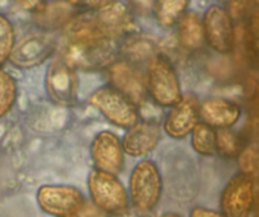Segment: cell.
<instances>
[{
  "label": "cell",
  "mask_w": 259,
  "mask_h": 217,
  "mask_svg": "<svg viewBox=\"0 0 259 217\" xmlns=\"http://www.w3.org/2000/svg\"><path fill=\"white\" fill-rule=\"evenodd\" d=\"M60 54L75 70L108 67L113 62V38L102 26L97 13L85 12L69 21L65 28V46Z\"/></svg>",
  "instance_id": "obj_1"
},
{
  "label": "cell",
  "mask_w": 259,
  "mask_h": 217,
  "mask_svg": "<svg viewBox=\"0 0 259 217\" xmlns=\"http://www.w3.org/2000/svg\"><path fill=\"white\" fill-rule=\"evenodd\" d=\"M128 192L131 203L138 211L155 208L163 193V179L153 160L144 159L134 166L128 178Z\"/></svg>",
  "instance_id": "obj_2"
},
{
  "label": "cell",
  "mask_w": 259,
  "mask_h": 217,
  "mask_svg": "<svg viewBox=\"0 0 259 217\" xmlns=\"http://www.w3.org/2000/svg\"><path fill=\"white\" fill-rule=\"evenodd\" d=\"M145 83L148 94L158 106L173 107L183 96L176 69L161 55H156L148 62Z\"/></svg>",
  "instance_id": "obj_3"
},
{
  "label": "cell",
  "mask_w": 259,
  "mask_h": 217,
  "mask_svg": "<svg viewBox=\"0 0 259 217\" xmlns=\"http://www.w3.org/2000/svg\"><path fill=\"white\" fill-rule=\"evenodd\" d=\"M88 103L112 124L131 128L140 121L139 107L113 86L103 85L89 96Z\"/></svg>",
  "instance_id": "obj_4"
},
{
  "label": "cell",
  "mask_w": 259,
  "mask_h": 217,
  "mask_svg": "<svg viewBox=\"0 0 259 217\" xmlns=\"http://www.w3.org/2000/svg\"><path fill=\"white\" fill-rule=\"evenodd\" d=\"M88 191L101 211L119 214L128 209V193L116 176L94 168L88 176Z\"/></svg>",
  "instance_id": "obj_5"
},
{
  "label": "cell",
  "mask_w": 259,
  "mask_h": 217,
  "mask_svg": "<svg viewBox=\"0 0 259 217\" xmlns=\"http://www.w3.org/2000/svg\"><path fill=\"white\" fill-rule=\"evenodd\" d=\"M78 86L75 69L59 52L50 62L45 75L47 96L59 106H74L78 99Z\"/></svg>",
  "instance_id": "obj_6"
},
{
  "label": "cell",
  "mask_w": 259,
  "mask_h": 217,
  "mask_svg": "<svg viewBox=\"0 0 259 217\" xmlns=\"http://www.w3.org/2000/svg\"><path fill=\"white\" fill-rule=\"evenodd\" d=\"M39 208L50 216H79L85 199L78 188L64 184H47L39 187L36 194Z\"/></svg>",
  "instance_id": "obj_7"
},
{
  "label": "cell",
  "mask_w": 259,
  "mask_h": 217,
  "mask_svg": "<svg viewBox=\"0 0 259 217\" xmlns=\"http://www.w3.org/2000/svg\"><path fill=\"white\" fill-rule=\"evenodd\" d=\"M255 203L254 179L244 173L235 174L221 192V213L225 217H249Z\"/></svg>",
  "instance_id": "obj_8"
},
{
  "label": "cell",
  "mask_w": 259,
  "mask_h": 217,
  "mask_svg": "<svg viewBox=\"0 0 259 217\" xmlns=\"http://www.w3.org/2000/svg\"><path fill=\"white\" fill-rule=\"evenodd\" d=\"M205 42L219 54H230L235 45L233 17L220 6H211L202 17Z\"/></svg>",
  "instance_id": "obj_9"
},
{
  "label": "cell",
  "mask_w": 259,
  "mask_h": 217,
  "mask_svg": "<svg viewBox=\"0 0 259 217\" xmlns=\"http://www.w3.org/2000/svg\"><path fill=\"white\" fill-rule=\"evenodd\" d=\"M56 49L57 39L52 34H29L16 45L9 61L19 69H32L49 60Z\"/></svg>",
  "instance_id": "obj_10"
},
{
  "label": "cell",
  "mask_w": 259,
  "mask_h": 217,
  "mask_svg": "<svg viewBox=\"0 0 259 217\" xmlns=\"http://www.w3.org/2000/svg\"><path fill=\"white\" fill-rule=\"evenodd\" d=\"M91 156L96 169L112 176H118L123 170L124 151L122 141L111 131H101L91 144Z\"/></svg>",
  "instance_id": "obj_11"
},
{
  "label": "cell",
  "mask_w": 259,
  "mask_h": 217,
  "mask_svg": "<svg viewBox=\"0 0 259 217\" xmlns=\"http://www.w3.org/2000/svg\"><path fill=\"white\" fill-rule=\"evenodd\" d=\"M200 101L193 93H187L171 107L164 121V131L171 139L181 140L192 134L200 123Z\"/></svg>",
  "instance_id": "obj_12"
},
{
  "label": "cell",
  "mask_w": 259,
  "mask_h": 217,
  "mask_svg": "<svg viewBox=\"0 0 259 217\" xmlns=\"http://www.w3.org/2000/svg\"><path fill=\"white\" fill-rule=\"evenodd\" d=\"M109 85L113 86L136 106L143 103L148 96L145 76L140 70L126 60H117L108 66Z\"/></svg>",
  "instance_id": "obj_13"
},
{
  "label": "cell",
  "mask_w": 259,
  "mask_h": 217,
  "mask_svg": "<svg viewBox=\"0 0 259 217\" xmlns=\"http://www.w3.org/2000/svg\"><path fill=\"white\" fill-rule=\"evenodd\" d=\"M161 139V128L159 122L154 119L139 121L135 126L128 128L122 137V148L124 154L140 158L150 154L158 146Z\"/></svg>",
  "instance_id": "obj_14"
},
{
  "label": "cell",
  "mask_w": 259,
  "mask_h": 217,
  "mask_svg": "<svg viewBox=\"0 0 259 217\" xmlns=\"http://www.w3.org/2000/svg\"><path fill=\"white\" fill-rule=\"evenodd\" d=\"M241 116V108L223 98H208L200 106V119L213 129L231 128Z\"/></svg>",
  "instance_id": "obj_15"
},
{
  "label": "cell",
  "mask_w": 259,
  "mask_h": 217,
  "mask_svg": "<svg viewBox=\"0 0 259 217\" xmlns=\"http://www.w3.org/2000/svg\"><path fill=\"white\" fill-rule=\"evenodd\" d=\"M178 39L182 47L196 51L205 44L202 17L193 11H187L178 22Z\"/></svg>",
  "instance_id": "obj_16"
},
{
  "label": "cell",
  "mask_w": 259,
  "mask_h": 217,
  "mask_svg": "<svg viewBox=\"0 0 259 217\" xmlns=\"http://www.w3.org/2000/svg\"><path fill=\"white\" fill-rule=\"evenodd\" d=\"M97 16L112 38L126 31L131 24V16L123 3L106 2L104 6L98 9Z\"/></svg>",
  "instance_id": "obj_17"
},
{
  "label": "cell",
  "mask_w": 259,
  "mask_h": 217,
  "mask_svg": "<svg viewBox=\"0 0 259 217\" xmlns=\"http://www.w3.org/2000/svg\"><path fill=\"white\" fill-rule=\"evenodd\" d=\"M121 52L126 61H150L158 54V44L155 39L143 34H130L121 45Z\"/></svg>",
  "instance_id": "obj_18"
},
{
  "label": "cell",
  "mask_w": 259,
  "mask_h": 217,
  "mask_svg": "<svg viewBox=\"0 0 259 217\" xmlns=\"http://www.w3.org/2000/svg\"><path fill=\"white\" fill-rule=\"evenodd\" d=\"M245 150V141L231 128L216 129V154L225 159H235Z\"/></svg>",
  "instance_id": "obj_19"
},
{
  "label": "cell",
  "mask_w": 259,
  "mask_h": 217,
  "mask_svg": "<svg viewBox=\"0 0 259 217\" xmlns=\"http://www.w3.org/2000/svg\"><path fill=\"white\" fill-rule=\"evenodd\" d=\"M188 2L179 0V2H155L154 3V14L160 24L164 28L173 27L174 24H178L179 19L182 18L187 12Z\"/></svg>",
  "instance_id": "obj_20"
},
{
  "label": "cell",
  "mask_w": 259,
  "mask_h": 217,
  "mask_svg": "<svg viewBox=\"0 0 259 217\" xmlns=\"http://www.w3.org/2000/svg\"><path fill=\"white\" fill-rule=\"evenodd\" d=\"M191 145L193 150L203 156L216 154V129L200 122L191 134Z\"/></svg>",
  "instance_id": "obj_21"
},
{
  "label": "cell",
  "mask_w": 259,
  "mask_h": 217,
  "mask_svg": "<svg viewBox=\"0 0 259 217\" xmlns=\"http://www.w3.org/2000/svg\"><path fill=\"white\" fill-rule=\"evenodd\" d=\"M18 97L17 81L8 71L0 67V118L6 117L14 107Z\"/></svg>",
  "instance_id": "obj_22"
},
{
  "label": "cell",
  "mask_w": 259,
  "mask_h": 217,
  "mask_svg": "<svg viewBox=\"0 0 259 217\" xmlns=\"http://www.w3.org/2000/svg\"><path fill=\"white\" fill-rule=\"evenodd\" d=\"M16 47V32L6 14L0 13V67L9 61Z\"/></svg>",
  "instance_id": "obj_23"
},
{
  "label": "cell",
  "mask_w": 259,
  "mask_h": 217,
  "mask_svg": "<svg viewBox=\"0 0 259 217\" xmlns=\"http://www.w3.org/2000/svg\"><path fill=\"white\" fill-rule=\"evenodd\" d=\"M245 47L251 61L259 64V11L251 13L246 22Z\"/></svg>",
  "instance_id": "obj_24"
},
{
  "label": "cell",
  "mask_w": 259,
  "mask_h": 217,
  "mask_svg": "<svg viewBox=\"0 0 259 217\" xmlns=\"http://www.w3.org/2000/svg\"><path fill=\"white\" fill-rule=\"evenodd\" d=\"M241 173L248 174L253 178L254 176H259V150L254 148L245 149L240 156Z\"/></svg>",
  "instance_id": "obj_25"
},
{
  "label": "cell",
  "mask_w": 259,
  "mask_h": 217,
  "mask_svg": "<svg viewBox=\"0 0 259 217\" xmlns=\"http://www.w3.org/2000/svg\"><path fill=\"white\" fill-rule=\"evenodd\" d=\"M249 114H250V123L254 128L259 129V94H256L250 101V108H249Z\"/></svg>",
  "instance_id": "obj_26"
},
{
  "label": "cell",
  "mask_w": 259,
  "mask_h": 217,
  "mask_svg": "<svg viewBox=\"0 0 259 217\" xmlns=\"http://www.w3.org/2000/svg\"><path fill=\"white\" fill-rule=\"evenodd\" d=\"M189 217H225L221 212L206 208V207H194L189 213Z\"/></svg>",
  "instance_id": "obj_27"
},
{
  "label": "cell",
  "mask_w": 259,
  "mask_h": 217,
  "mask_svg": "<svg viewBox=\"0 0 259 217\" xmlns=\"http://www.w3.org/2000/svg\"><path fill=\"white\" fill-rule=\"evenodd\" d=\"M254 211H255V216L259 217V193L255 196V203H254Z\"/></svg>",
  "instance_id": "obj_28"
},
{
  "label": "cell",
  "mask_w": 259,
  "mask_h": 217,
  "mask_svg": "<svg viewBox=\"0 0 259 217\" xmlns=\"http://www.w3.org/2000/svg\"><path fill=\"white\" fill-rule=\"evenodd\" d=\"M161 217H183V216L179 213H176V212H165Z\"/></svg>",
  "instance_id": "obj_29"
},
{
  "label": "cell",
  "mask_w": 259,
  "mask_h": 217,
  "mask_svg": "<svg viewBox=\"0 0 259 217\" xmlns=\"http://www.w3.org/2000/svg\"><path fill=\"white\" fill-rule=\"evenodd\" d=\"M69 217H79V216H69Z\"/></svg>",
  "instance_id": "obj_30"
},
{
  "label": "cell",
  "mask_w": 259,
  "mask_h": 217,
  "mask_svg": "<svg viewBox=\"0 0 259 217\" xmlns=\"http://www.w3.org/2000/svg\"><path fill=\"white\" fill-rule=\"evenodd\" d=\"M258 150H259V145H258Z\"/></svg>",
  "instance_id": "obj_31"
}]
</instances>
